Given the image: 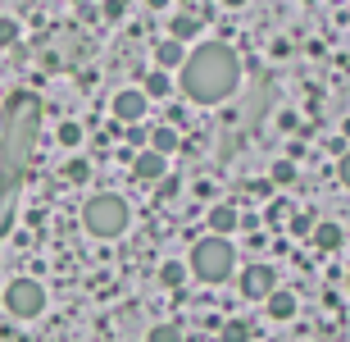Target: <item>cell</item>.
Segmentation results:
<instances>
[{"instance_id": "obj_1", "label": "cell", "mask_w": 350, "mask_h": 342, "mask_svg": "<svg viewBox=\"0 0 350 342\" xmlns=\"http://www.w3.org/2000/svg\"><path fill=\"white\" fill-rule=\"evenodd\" d=\"M241 82V60L228 41H200L187 60H182V92L196 106H219L237 92Z\"/></svg>"}, {"instance_id": "obj_2", "label": "cell", "mask_w": 350, "mask_h": 342, "mask_svg": "<svg viewBox=\"0 0 350 342\" xmlns=\"http://www.w3.org/2000/svg\"><path fill=\"white\" fill-rule=\"evenodd\" d=\"M82 224H87L91 237H123L128 224H132V210L118 192H96V197H87V206H82Z\"/></svg>"}, {"instance_id": "obj_3", "label": "cell", "mask_w": 350, "mask_h": 342, "mask_svg": "<svg viewBox=\"0 0 350 342\" xmlns=\"http://www.w3.org/2000/svg\"><path fill=\"white\" fill-rule=\"evenodd\" d=\"M232 265H237L232 242H228V237H219V233L200 237V242L191 247V274L200 278V283H228Z\"/></svg>"}, {"instance_id": "obj_4", "label": "cell", "mask_w": 350, "mask_h": 342, "mask_svg": "<svg viewBox=\"0 0 350 342\" xmlns=\"http://www.w3.org/2000/svg\"><path fill=\"white\" fill-rule=\"evenodd\" d=\"M5 310L14 319H37L46 310V288H41L37 278H14L10 288H5Z\"/></svg>"}, {"instance_id": "obj_5", "label": "cell", "mask_w": 350, "mask_h": 342, "mask_svg": "<svg viewBox=\"0 0 350 342\" xmlns=\"http://www.w3.org/2000/svg\"><path fill=\"white\" fill-rule=\"evenodd\" d=\"M273 288H278L273 265H246V269H241V297H246V302H264Z\"/></svg>"}, {"instance_id": "obj_6", "label": "cell", "mask_w": 350, "mask_h": 342, "mask_svg": "<svg viewBox=\"0 0 350 342\" xmlns=\"http://www.w3.org/2000/svg\"><path fill=\"white\" fill-rule=\"evenodd\" d=\"M146 106H150V101H146L142 87H123V92H118L114 101H109V110H114L118 123H137V119L146 114Z\"/></svg>"}, {"instance_id": "obj_7", "label": "cell", "mask_w": 350, "mask_h": 342, "mask_svg": "<svg viewBox=\"0 0 350 342\" xmlns=\"http://www.w3.org/2000/svg\"><path fill=\"white\" fill-rule=\"evenodd\" d=\"M164 173H169V156H159L150 146L137 151V160H132V178H137V183H159Z\"/></svg>"}, {"instance_id": "obj_8", "label": "cell", "mask_w": 350, "mask_h": 342, "mask_svg": "<svg viewBox=\"0 0 350 342\" xmlns=\"http://www.w3.org/2000/svg\"><path fill=\"white\" fill-rule=\"evenodd\" d=\"M264 310H269V319H296V292L273 288L269 297H264Z\"/></svg>"}, {"instance_id": "obj_9", "label": "cell", "mask_w": 350, "mask_h": 342, "mask_svg": "<svg viewBox=\"0 0 350 342\" xmlns=\"http://www.w3.org/2000/svg\"><path fill=\"white\" fill-rule=\"evenodd\" d=\"M310 242L319 251H337L341 242H346V233H341V224H332V219H319V224L310 228Z\"/></svg>"}, {"instance_id": "obj_10", "label": "cell", "mask_w": 350, "mask_h": 342, "mask_svg": "<svg viewBox=\"0 0 350 342\" xmlns=\"http://www.w3.org/2000/svg\"><path fill=\"white\" fill-rule=\"evenodd\" d=\"M237 228H241V215H237V206H214V210H209V233L232 237Z\"/></svg>"}, {"instance_id": "obj_11", "label": "cell", "mask_w": 350, "mask_h": 342, "mask_svg": "<svg viewBox=\"0 0 350 342\" xmlns=\"http://www.w3.org/2000/svg\"><path fill=\"white\" fill-rule=\"evenodd\" d=\"M182 60H187V46H182V41L164 37V41L155 46V64L164 69V73H173V69H182Z\"/></svg>"}, {"instance_id": "obj_12", "label": "cell", "mask_w": 350, "mask_h": 342, "mask_svg": "<svg viewBox=\"0 0 350 342\" xmlns=\"http://www.w3.org/2000/svg\"><path fill=\"white\" fill-rule=\"evenodd\" d=\"M142 92H146V101H164V96L173 92L169 73H164V69H155V73H146V78H142Z\"/></svg>"}, {"instance_id": "obj_13", "label": "cell", "mask_w": 350, "mask_h": 342, "mask_svg": "<svg viewBox=\"0 0 350 342\" xmlns=\"http://www.w3.org/2000/svg\"><path fill=\"white\" fill-rule=\"evenodd\" d=\"M196 32H200V19H196V14H178V19L169 23V37H173V41H182V46H187Z\"/></svg>"}, {"instance_id": "obj_14", "label": "cell", "mask_w": 350, "mask_h": 342, "mask_svg": "<svg viewBox=\"0 0 350 342\" xmlns=\"http://www.w3.org/2000/svg\"><path fill=\"white\" fill-rule=\"evenodd\" d=\"M178 142H182L178 128H169V123L150 132V151H159V156H173V151H178Z\"/></svg>"}, {"instance_id": "obj_15", "label": "cell", "mask_w": 350, "mask_h": 342, "mask_svg": "<svg viewBox=\"0 0 350 342\" xmlns=\"http://www.w3.org/2000/svg\"><path fill=\"white\" fill-rule=\"evenodd\" d=\"M59 178L78 187V183H87V178H91V164H87L82 156H73V160H64V169H59Z\"/></svg>"}, {"instance_id": "obj_16", "label": "cell", "mask_w": 350, "mask_h": 342, "mask_svg": "<svg viewBox=\"0 0 350 342\" xmlns=\"http://www.w3.org/2000/svg\"><path fill=\"white\" fill-rule=\"evenodd\" d=\"M159 283H164V288H182V283H187V269H182L178 260H164L159 265Z\"/></svg>"}, {"instance_id": "obj_17", "label": "cell", "mask_w": 350, "mask_h": 342, "mask_svg": "<svg viewBox=\"0 0 350 342\" xmlns=\"http://www.w3.org/2000/svg\"><path fill=\"white\" fill-rule=\"evenodd\" d=\"M223 342H250V319H228L223 324Z\"/></svg>"}, {"instance_id": "obj_18", "label": "cell", "mask_w": 350, "mask_h": 342, "mask_svg": "<svg viewBox=\"0 0 350 342\" xmlns=\"http://www.w3.org/2000/svg\"><path fill=\"white\" fill-rule=\"evenodd\" d=\"M59 146H64V151H78L82 146V123H59Z\"/></svg>"}, {"instance_id": "obj_19", "label": "cell", "mask_w": 350, "mask_h": 342, "mask_svg": "<svg viewBox=\"0 0 350 342\" xmlns=\"http://www.w3.org/2000/svg\"><path fill=\"white\" fill-rule=\"evenodd\" d=\"M18 37H23V27H18V19H10V14H0V46H14Z\"/></svg>"}, {"instance_id": "obj_20", "label": "cell", "mask_w": 350, "mask_h": 342, "mask_svg": "<svg viewBox=\"0 0 350 342\" xmlns=\"http://www.w3.org/2000/svg\"><path fill=\"white\" fill-rule=\"evenodd\" d=\"M178 192H182L178 173H164V178H159V183H155V197H159V201H173V197H178Z\"/></svg>"}, {"instance_id": "obj_21", "label": "cell", "mask_w": 350, "mask_h": 342, "mask_svg": "<svg viewBox=\"0 0 350 342\" xmlns=\"http://www.w3.org/2000/svg\"><path fill=\"white\" fill-rule=\"evenodd\" d=\"M146 342H182V329H178V324H155Z\"/></svg>"}, {"instance_id": "obj_22", "label": "cell", "mask_w": 350, "mask_h": 342, "mask_svg": "<svg viewBox=\"0 0 350 342\" xmlns=\"http://www.w3.org/2000/svg\"><path fill=\"white\" fill-rule=\"evenodd\" d=\"M291 178H296V164L291 160H278L273 164V183H291Z\"/></svg>"}, {"instance_id": "obj_23", "label": "cell", "mask_w": 350, "mask_h": 342, "mask_svg": "<svg viewBox=\"0 0 350 342\" xmlns=\"http://www.w3.org/2000/svg\"><path fill=\"white\" fill-rule=\"evenodd\" d=\"M337 178H341V187H350V146L337 156Z\"/></svg>"}, {"instance_id": "obj_24", "label": "cell", "mask_w": 350, "mask_h": 342, "mask_svg": "<svg viewBox=\"0 0 350 342\" xmlns=\"http://www.w3.org/2000/svg\"><path fill=\"white\" fill-rule=\"evenodd\" d=\"M314 224H319V219H314V215H296V224H291V228H296V233H310Z\"/></svg>"}, {"instance_id": "obj_25", "label": "cell", "mask_w": 350, "mask_h": 342, "mask_svg": "<svg viewBox=\"0 0 350 342\" xmlns=\"http://www.w3.org/2000/svg\"><path fill=\"white\" fill-rule=\"evenodd\" d=\"M146 5H150V10H169L173 0H146Z\"/></svg>"}, {"instance_id": "obj_26", "label": "cell", "mask_w": 350, "mask_h": 342, "mask_svg": "<svg viewBox=\"0 0 350 342\" xmlns=\"http://www.w3.org/2000/svg\"><path fill=\"white\" fill-rule=\"evenodd\" d=\"M223 5H228V10H246L250 0H223Z\"/></svg>"}, {"instance_id": "obj_27", "label": "cell", "mask_w": 350, "mask_h": 342, "mask_svg": "<svg viewBox=\"0 0 350 342\" xmlns=\"http://www.w3.org/2000/svg\"><path fill=\"white\" fill-rule=\"evenodd\" d=\"M341 137H346V142H350V119H346V123H341Z\"/></svg>"}, {"instance_id": "obj_28", "label": "cell", "mask_w": 350, "mask_h": 342, "mask_svg": "<svg viewBox=\"0 0 350 342\" xmlns=\"http://www.w3.org/2000/svg\"><path fill=\"white\" fill-rule=\"evenodd\" d=\"M346 288H350V269H346Z\"/></svg>"}, {"instance_id": "obj_29", "label": "cell", "mask_w": 350, "mask_h": 342, "mask_svg": "<svg viewBox=\"0 0 350 342\" xmlns=\"http://www.w3.org/2000/svg\"><path fill=\"white\" fill-rule=\"evenodd\" d=\"M178 5H191V0H178Z\"/></svg>"}]
</instances>
